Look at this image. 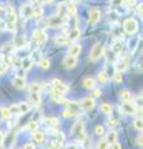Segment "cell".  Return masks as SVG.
Segmentation results:
<instances>
[{"label": "cell", "instance_id": "cell-1", "mask_svg": "<svg viewBox=\"0 0 143 149\" xmlns=\"http://www.w3.org/2000/svg\"><path fill=\"white\" fill-rule=\"evenodd\" d=\"M123 29H124V31H126V34L133 35L138 31V22L132 17L126 19L124 22H123Z\"/></svg>", "mask_w": 143, "mask_h": 149}, {"label": "cell", "instance_id": "cell-2", "mask_svg": "<svg viewBox=\"0 0 143 149\" xmlns=\"http://www.w3.org/2000/svg\"><path fill=\"white\" fill-rule=\"evenodd\" d=\"M103 51H105V46L102 44H96L91 49L90 60H91V61H97L101 56L103 55Z\"/></svg>", "mask_w": 143, "mask_h": 149}, {"label": "cell", "instance_id": "cell-3", "mask_svg": "<svg viewBox=\"0 0 143 149\" xmlns=\"http://www.w3.org/2000/svg\"><path fill=\"white\" fill-rule=\"evenodd\" d=\"M47 20H49V26H55V27H57V26H61V25L65 24V22L67 21V17H66V16L56 15V16L49 17Z\"/></svg>", "mask_w": 143, "mask_h": 149}, {"label": "cell", "instance_id": "cell-4", "mask_svg": "<svg viewBox=\"0 0 143 149\" xmlns=\"http://www.w3.org/2000/svg\"><path fill=\"white\" fill-rule=\"evenodd\" d=\"M100 17H101L100 10H98V9H96V8H92L91 10H90V14H89V21H90V24L91 25L97 24L98 20H100Z\"/></svg>", "mask_w": 143, "mask_h": 149}, {"label": "cell", "instance_id": "cell-5", "mask_svg": "<svg viewBox=\"0 0 143 149\" xmlns=\"http://www.w3.org/2000/svg\"><path fill=\"white\" fill-rule=\"evenodd\" d=\"M71 133H72L73 137H80V138L82 137V138H84L85 137V133H84V123H82V122L75 123V125L72 127Z\"/></svg>", "mask_w": 143, "mask_h": 149}, {"label": "cell", "instance_id": "cell-6", "mask_svg": "<svg viewBox=\"0 0 143 149\" xmlns=\"http://www.w3.org/2000/svg\"><path fill=\"white\" fill-rule=\"evenodd\" d=\"M15 138H16V134L15 133H10V134H8V136L4 137V141H3V144H1V147L4 149H9V148H11L13 147V144L14 142H15Z\"/></svg>", "mask_w": 143, "mask_h": 149}, {"label": "cell", "instance_id": "cell-7", "mask_svg": "<svg viewBox=\"0 0 143 149\" xmlns=\"http://www.w3.org/2000/svg\"><path fill=\"white\" fill-rule=\"evenodd\" d=\"M80 107L82 109H85V111H90V109H92L95 107V100L92 98V97H86V98H84L81 101Z\"/></svg>", "mask_w": 143, "mask_h": 149}, {"label": "cell", "instance_id": "cell-8", "mask_svg": "<svg viewBox=\"0 0 143 149\" xmlns=\"http://www.w3.org/2000/svg\"><path fill=\"white\" fill-rule=\"evenodd\" d=\"M121 111L123 112V113H126V114H136V112H137V108H136V106L135 104H131L130 102H124V103L122 104L121 107Z\"/></svg>", "mask_w": 143, "mask_h": 149}, {"label": "cell", "instance_id": "cell-9", "mask_svg": "<svg viewBox=\"0 0 143 149\" xmlns=\"http://www.w3.org/2000/svg\"><path fill=\"white\" fill-rule=\"evenodd\" d=\"M63 66H65L66 68H73V67H76V65H77V57H73V56H66L65 58H63Z\"/></svg>", "mask_w": 143, "mask_h": 149}, {"label": "cell", "instance_id": "cell-10", "mask_svg": "<svg viewBox=\"0 0 143 149\" xmlns=\"http://www.w3.org/2000/svg\"><path fill=\"white\" fill-rule=\"evenodd\" d=\"M34 37H35L36 41H38L40 45H44L46 42V40H47V36H46V34L43 30H39V29L34 31Z\"/></svg>", "mask_w": 143, "mask_h": 149}, {"label": "cell", "instance_id": "cell-11", "mask_svg": "<svg viewBox=\"0 0 143 149\" xmlns=\"http://www.w3.org/2000/svg\"><path fill=\"white\" fill-rule=\"evenodd\" d=\"M54 83H55V90H57L60 93H66L68 91V87L65 85V83H62L61 81L59 80H54Z\"/></svg>", "mask_w": 143, "mask_h": 149}, {"label": "cell", "instance_id": "cell-12", "mask_svg": "<svg viewBox=\"0 0 143 149\" xmlns=\"http://www.w3.org/2000/svg\"><path fill=\"white\" fill-rule=\"evenodd\" d=\"M62 103H66V106L68 107V109H71V111H75V112H77L78 109L81 108L80 107V103L78 102H75V101H62Z\"/></svg>", "mask_w": 143, "mask_h": 149}, {"label": "cell", "instance_id": "cell-13", "mask_svg": "<svg viewBox=\"0 0 143 149\" xmlns=\"http://www.w3.org/2000/svg\"><path fill=\"white\" fill-rule=\"evenodd\" d=\"M54 42L56 45H59V46H63V45H66L68 42V39L66 36H63V35H57L54 39Z\"/></svg>", "mask_w": 143, "mask_h": 149}, {"label": "cell", "instance_id": "cell-14", "mask_svg": "<svg viewBox=\"0 0 143 149\" xmlns=\"http://www.w3.org/2000/svg\"><path fill=\"white\" fill-rule=\"evenodd\" d=\"M80 52H81V46H80V45H77V44L71 45L70 51H68V54H70V56H73V57H77V55H80Z\"/></svg>", "mask_w": 143, "mask_h": 149}, {"label": "cell", "instance_id": "cell-15", "mask_svg": "<svg viewBox=\"0 0 143 149\" xmlns=\"http://www.w3.org/2000/svg\"><path fill=\"white\" fill-rule=\"evenodd\" d=\"M13 85L15 86L16 88H19V90H22V88H25V80L24 78H20V77H15L13 80Z\"/></svg>", "mask_w": 143, "mask_h": 149}, {"label": "cell", "instance_id": "cell-16", "mask_svg": "<svg viewBox=\"0 0 143 149\" xmlns=\"http://www.w3.org/2000/svg\"><path fill=\"white\" fill-rule=\"evenodd\" d=\"M29 100L31 101V103H34V104H39L40 102H41V96L39 95V92H30Z\"/></svg>", "mask_w": 143, "mask_h": 149}, {"label": "cell", "instance_id": "cell-17", "mask_svg": "<svg viewBox=\"0 0 143 149\" xmlns=\"http://www.w3.org/2000/svg\"><path fill=\"white\" fill-rule=\"evenodd\" d=\"M119 97H121L124 102H130L132 100V95L128 90H123V91L119 92Z\"/></svg>", "mask_w": 143, "mask_h": 149}, {"label": "cell", "instance_id": "cell-18", "mask_svg": "<svg viewBox=\"0 0 143 149\" xmlns=\"http://www.w3.org/2000/svg\"><path fill=\"white\" fill-rule=\"evenodd\" d=\"M116 68H117V72L124 71V70L127 68V61H126V58H122L121 61H118L116 63Z\"/></svg>", "mask_w": 143, "mask_h": 149}, {"label": "cell", "instance_id": "cell-19", "mask_svg": "<svg viewBox=\"0 0 143 149\" xmlns=\"http://www.w3.org/2000/svg\"><path fill=\"white\" fill-rule=\"evenodd\" d=\"M17 107H19V112L22 114V113H27V112L30 111V104L26 103V102H21V103L17 104Z\"/></svg>", "mask_w": 143, "mask_h": 149}, {"label": "cell", "instance_id": "cell-20", "mask_svg": "<svg viewBox=\"0 0 143 149\" xmlns=\"http://www.w3.org/2000/svg\"><path fill=\"white\" fill-rule=\"evenodd\" d=\"M22 15H24V17H31L33 16V8H31L30 5H25L24 8H22Z\"/></svg>", "mask_w": 143, "mask_h": 149}, {"label": "cell", "instance_id": "cell-21", "mask_svg": "<svg viewBox=\"0 0 143 149\" xmlns=\"http://www.w3.org/2000/svg\"><path fill=\"white\" fill-rule=\"evenodd\" d=\"M14 45H15L16 47H24V46L26 45V37L25 36H19Z\"/></svg>", "mask_w": 143, "mask_h": 149}, {"label": "cell", "instance_id": "cell-22", "mask_svg": "<svg viewBox=\"0 0 143 149\" xmlns=\"http://www.w3.org/2000/svg\"><path fill=\"white\" fill-rule=\"evenodd\" d=\"M101 112H103L105 114H111L112 113V106L108 103H102L101 104Z\"/></svg>", "mask_w": 143, "mask_h": 149}, {"label": "cell", "instance_id": "cell-23", "mask_svg": "<svg viewBox=\"0 0 143 149\" xmlns=\"http://www.w3.org/2000/svg\"><path fill=\"white\" fill-rule=\"evenodd\" d=\"M84 87L87 88V90H92L95 87V80L93 78H86L84 81Z\"/></svg>", "mask_w": 143, "mask_h": 149}, {"label": "cell", "instance_id": "cell-24", "mask_svg": "<svg viewBox=\"0 0 143 149\" xmlns=\"http://www.w3.org/2000/svg\"><path fill=\"white\" fill-rule=\"evenodd\" d=\"M80 35H81L80 30H78V29H73V30H71L70 35H68V40H77L78 37H80Z\"/></svg>", "mask_w": 143, "mask_h": 149}, {"label": "cell", "instance_id": "cell-25", "mask_svg": "<svg viewBox=\"0 0 143 149\" xmlns=\"http://www.w3.org/2000/svg\"><path fill=\"white\" fill-rule=\"evenodd\" d=\"M31 66H33V60L31 58H25L24 61L21 62V67H22V70H30L31 68Z\"/></svg>", "mask_w": 143, "mask_h": 149}, {"label": "cell", "instance_id": "cell-26", "mask_svg": "<svg viewBox=\"0 0 143 149\" xmlns=\"http://www.w3.org/2000/svg\"><path fill=\"white\" fill-rule=\"evenodd\" d=\"M51 95H52V98H54V100H56L57 102H62V101H63L62 93H60L57 90H55V88L51 91Z\"/></svg>", "mask_w": 143, "mask_h": 149}, {"label": "cell", "instance_id": "cell-27", "mask_svg": "<svg viewBox=\"0 0 143 149\" xmlns=\"http://www.w3.org/2000/svg\"><path fill=\"white\" fill-rule=\"evenodd\" d=\"M0 114H1V118H4V119H9L11 117L10 111H9V108H6V107H3V108L0 109Z\"/></svg>", "mask_w": 143, "mask_h": 149}, {"label": "cell", "instance_id": "cell-28", "mask_svg": "<svg viewBox=\"0 0 143 149\" xmlns=\"http://www.w3.org/2000/svg\"><path fill=\"white\" fill-rule=\"evenodd\" d=\"M34 139L38 143H43L44 141H45V136H44V133L43 132H38V130H36V132H34Z\"/></svg>", "mask_w": 143, "mask_h": 149}, {"label": "cell", "instance_id": "cell-29", "mask_svg": "<svg viewBox=\"0 0 143 149\" xmlns=\"http://www.w3.org/2000/svg\"><path fill=\"white\" fill-rule=\"evenodd\" d=\"M66 11L68 13V15L75 16L76 15V6H75V4H68V5H66Z\"/></svg>", "mask_w": 143, "mask_h": 149}, {"label": "cell", "instance_id": "cell-30", "mask_svg": "<svg viewBox=\"0 0 143 149\" xmlns=\"http://www.w3.org/2000/svg\"><path fill=\"white\" fill-rule=\"evenodd\" d=\"M97 78H98V81L101 82V83H106L108 81V74L106 73L105 71H101L100 73H98V76H97Z\"/></svg>", "mask_w": 143, "mask_h": 149}, {"label": "cell", "instance_id": "cell-31", "mask_svg": "<svg viewBox=\"0 0 143 149\" xmlns=\"http://www.w3.org/2000/svg\"><path fill=\"white\" fill-rule=\"evenodd\" d=\"M112 49H113V52L119 54V52H121V51H122V49H123V45H122L121 41H116V42L113 44Z\"/></svg>", "mask_w": 143, "mask_h": 149}, {"label": "cell", "instance_id": "cell-32", "mask_svg": "<svg viewBox=\"0 0 143 149\" xmlns=\"http://www.w3.org/2000/svg\"><path fill=\"white\" fill-rule=\"evenodd\" d=\"M38 127H39V124H38V122H35V120H30V122L27 123V129H29L30 132H36Z\"/></svg>", "mask_w": 143, "mask_h": 149}, {"label": "cell", "instance_id": "cell-33", "mask_svg": "<svg viewBox=\"0 0 143 149\" xmlns=\"http://www.w3.org/2000/svg\"><path fill=\"white\" fill-rule=\"evenodd\" d=\"M39 63H40V67L44 68V70H47L50 67V65H51V63H50V60L49 58H41Z\"/></svg>", "mask_w": 143, "mask_h": 149}, {"label": "cell", "instance_id": "cell-34", "mask_svg": "<svg viewBox=\"0 0 143 149\" xmlns=\"http://www.w3.org/2000/svg\"><path fill=\"white\" fill-rule=\"evenodd\" d=\"M106 141H107L108 143L116 142V141H117V134L114 133V132H110V133L107 134V137H106Z\"/></svg>", "mask_w": 143, "mask_h": 149}, {"label": "cell", "instance_id": "cell-35", "mask_svg": "<svg viewBox=\"0 0 143 149\" xmlns=\"http://www.w3.org/2000/svg\"><path fill=\"white\" fill-rule=\"evenodd\" d=\"M46 123L49 125H51V127H57L60 124V120H59V118H47L46 119Z\"/></svg>", "mask_w": 143, "mask_h": 149}, {"label": "cell", "instance_id": "cell-36", "mask_svg": "<svg viewBox=\"0 0 143 149\" xmlns=\"http://www.w3.org/2000/svg\"><path fill=\"white\" fill-rule=\"evenodd\" d=\"M41 15H43V8L41 6L33 8V16L34 17H40Z\"/></svg>", "mask_w": 143, "mask_h": 149}, {"label": "cell", "instance_id": "cell-37", "mask_svg": "<svg viewBox=\"0 0 143 149\" xmlns=\"http://www.w3.org/2000/svg\"><path fill=\"white\" fill-rule=\"evenodd\" d=\"M62 116H63L65 118H71V117H75V116H76V112L67 108V109H65V111L62 112Z\"/></svg>", "mask_w": 143, "mask_h": 149}, {"label": "cell", "instance_id": "cell-38", "mask_svg": "<svg viewBox=\"0 0 143 149\" xmlns=\"http://www.w3.org/2000/svg\"><path fill=\"white\" fill-rule=\"evenodd\" d=\"M108 142L106 141V139H102V141H100L98 144H97V149H108Z\"/></svg>", "mask_w": 143, "mask_h": 149}, {"label": "cell", "instance_id": "cell-39", "mask_svg": "<svg viewBox=\"0 0 143 149\" xmlns=\"http://www.w3.org/2000/svg\"><path fill=\"white\" fill-rule=\"evenodd\" d=\"M43 86L40 85V83H33V85L30 86V92H40Z\"/></svg>", "mask_w": 143, "mask_h": 149}, {"label": "cell", "instance_id": "cell-40", "mask_svg": "<svg viewBox=\"0 0 143 149\" xmlns=\"http://www.w3.org/2000/svg\"><path fill=\"white\" fill-rule=\"evenodd\" d=\"M13 49H14V45L13 44H6V46H5V47H3L1 51H3L4 54H10L11 51H13Z\"/></svg>", "mask_w": 143, "mask_h": 149}, {"label": "cell", "instance_id": "cell-41", "mask_svg": "<svg viewBox=\"0 0 143 149\" xmlns=\"http://www.w3.org/2000/svg\"><path fill=\"white\" fill-rule=\"evenodd\" d=\"M49 149H61V144L59 142H50L49 143Z\"/></svg>", "mask_w": 143, "mask_h": 149}, {"label": "cell", "instance_id": "cell-42", "mask_svg": "<svg viewBox=\"0 0 143 149\" xmlns=\"http://www.w3.org/2000/svg\"><path fill=\"white\" fill-rule=\"evenodd\" d=\"M135 128L138 130H142L143 128V123H142V118H138L135 120Z\"/></svg>", "mask_w": 143, "mask_h": 149}, {"label": "cell", "instance_id": "cell-43", "mask_svg": "<svg viewBox=\"0 0 143 149\" xmlns=\"http://www.w3.org/2000/svg\"><path fill=\"white\" fill-rule=\"evenodd\" d=\"M95 133L97 134V136H102V134L105 133V129L102 125H96V128H95Z\"/></svg>", "mask_w": 143, "mask_h": 149}, {"label": "cell", "instance_id": "cell-44", "mask_svg": "<svg viewBox=\"0 0 143 149\" xmlns=\"http://www.w3.org/2000/svg\"><path fill=\"white\" fill-rule=\"evenodd\" d=\"M124 3H126V5L128 8H135V6H137V0H124Z\"/></svg>", "mask_w": 143, "mask_h": 149}, {"label": "cell", "instance_id": "cell-45", "mask_svg": "<svg viewBox=\"0 0 143 149\" xmlns=\"http://www.w3.org/2000/svg\"><path fill=\"white\" fill-rule=\"evenodd\" d=\"M113 80H114V82H117V83H119L122 81V73L121 72H116L113 74Z\"/></svg>", "mask_w": 143, "mask_h": 149}, {"label": "cell", "instance_id": "cell-46", "mask_svg": "<svg viewBox=\"0 0 143 149\" xmlns=\"http://www.w3.org/2000/svg\"><path fill=\"white\" fill-rule=\"evenodd\" d=\"M9 111H10L11 116H13V114H17V113H20V112H19V107H17V104H15V106H11L10 108H9Z\"/></svg>", "mask_w": 143, "mask_h": 149}, {"label": "cell", "instance_id": "cell-47", "mask_svg": "<svg viewBox=\"0 0 143 149\" xmlns=\"http://www.w3.org/2000/svg\"><path fill=\"white\" fill-rule=\"evenodd\" d=\"M63 141H65V136H63V133H61V132L56 133V142L62 143Z\"/></svg>", "mask_w": 143, "mask_h": 149}, {"label": "cell", "instance_id": "cell-48", "mask_svg": "<svg viewBox=\"0 0 143 149\" xmlns=\"http://www.w3.org/2000/svg\"><path fill=\"white\" fill-rule=\"evenodd\" d=\"M91 95L93 96V97H100L101 96V90H98V88H92V92H91Z\"/></svg>", "mask_w": 143, "mask_h": 149}, {"label": "cell", "instance_id": "cell-49", "mask_svg": "<svg viewBox=\"0 0 143 149\" xmlns=\"http://www.w3.org/2000/svg\"><path fill=\"white\" fill-rule=\"evenodd\" d=\"M124 0H111V4L114 6H119V5H122Z\"/></svg>", "mask_w": 143, "mask_h": 149}, {"label": "cell", "instance_id": "cell-50", "mask_svg": "<svg viewBox=\"0 0 143 149\" xmlns=\"http://www.w3.org/2000/svg\"><path fill=\"white\" fill-rule=\"evenodd\" d=\"M137 146H138V147H142V146H143V137H142V133L138 134V137H137Z\"/></svg>", "mask_w": 143, "mask_h": 149}, {"label": "cell", "instance_id": "cell-51", "mask_svg": "<svg viewBox=\"0 0 143 149\" xmlns=\"http://www.w3.org/2000/svg\"><path fill=\"white\" fill-rule=\"evenodd\" d=\"M142 13H143V5L142 4H137V14H138V16L142 17Z\"/></svg>", "mask_w": 143, "mask_h": 149}, {"label": "cell", "instance_id": "cell-52", "mask_svg": "<svg viewBox=\"0 0 143 149\" xmlns=\"http://www.w3.org/2000/svg\"><path fill=\"white\" fill-rule=\"evenodd\" d=\"M111 144H112V149H122L121 143H118L117 141H116V142H113V143H111Z\"/></svg>", "mask_w": 143, "mask_h": 149}, {"label": "cell", "instance_id": "cell-53", "mask_svg": "<svg viewBox=\"0 0 143 149\" xmlns=\"http://www.w3.org/2000/svg\"><path fill=\"white\" fill-rule=\"evenodd\" d=\"M6 15H8V14H6V10H5V9H1V8H0V17L4 19Z\"/></svg>", "mask_w": 143, "mask_h": 149}, {"label": "cell", "instance_id": "cell-54", "mask_svg": "<svg viewBox=\"0 0 143 149\" xmlns=\"http://www.w3.org/2000/svg\"><path fill=\"white\" fill-rule=\"evenodd\" d=\"M6 67H8V65H6V63H1V65H0V74H1L3 72H5Z\"/></svg>", "mask_w": 143, "mask_h": 149}, {"label": "cell", "instance_id": "cell-55", "mask_svg": "<svg viewBox=\"0 0 143 149\" xmlns=\"http://www.w3.org/2000/svg\"><path fill=\"white\" fill-rule=\"evenodd\" d=\"M24 149H35V146H34L33 143H26Z\"/></svg>", "mask_w": 143, "mask_h": 149}, {"label": "cell", "instance_id": "cell-56", "mask_svg": "<svg viewBox=\"0 0 143 149\" xmlns=\"http://www.w3.org/2000/svg\"><path fill=\"white\" fill-rule=\"evenodd\" d=\"M108 123H110V124H108L110 127H114V125H116V123H117V122H116V120H114V119H111V120H108Z\"/></svg>", "mask_w": 143, "mask_h": 149}, {"label": "cell", "instance_id": "cell-57", "mask_svg": "<svg viewBox=\"0 0 143 149\" xmlns=\"http://www.w3.org/2000/svg\"><path fill=\"white\" fill-rule=\"evenodd\" d=\"M52 0H41V3H44V4H46V3H51Z\"/></svg>", "mask_w": 143, "mask_h": 149}]
</instances>
